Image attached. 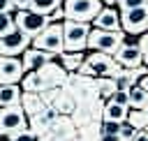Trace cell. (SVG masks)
Instances as JSON below:
<instances>
[{"mask_svg": "<svg viewBox=\"0 0 148 141\" xmlns=\"http://www.w3.org/2000/svg\"><path fill=\"white\" fill-rule=\"evenodd\" d=\"M23 127H28V116H25L21 104L0 106V134L2 136H9Z\"/></svg>", "mask_w": 148, "mask_h": 141, "instance_id": "8992f818", "label": "cell"}, {"mask_svg": "<svg viewBox=\"0 0 148 141\" xmlns=\"http://www.w3.org/2000/svg\"><path fill=\"white\" fill-rule=\"evenodd\" d=\"M125 120H127L134 129H146V125H148V111H146V109H130Z\"/></svg>", "mask_w": 148, "mask_h": 141, "instance_id": "d6986e66", "label": "cell"}, {"mask_svg": "<svg viewBox=\"0 0 148 141\" xmlns=\"http://www.w3.org/2000/svg\"><path fill=\"white\" fill-rule=\"evenodd\" d=\"M35 72H37V76H39L42 90H46V88H60V86H67V72H65L60 65H56L53 60H49L44 67L35 69Z\"/></svg>", "mask_w": 148, "mask_h": 141, "instance_id": "9c48e42d", "label": "cell"}, {"mask_svg": "<svg viewBox=\"0 0 148 141\" xmlns=\"http://www.w3.org/2000/svg\"><path fill=\"white\" fill-rule=\"evenodd\" d=\"M146 111H148V104H146Z\"/></svg>", "mask_w": 148, "mask_h": 141, "instance_id": "74e56055", "label": "cell"}, {"mask_svg": "<svg viewBox=\"0 0 148 141\" xmlns=\"http://www.w3.org/2000/svg\"><path fill=\"white\" fill-rule=\"evenodd\" d=\"M143 65H146V67H148V53H146V55H143Z\"/></svg>", "mask_w": 148, "mask_h": 141, "instance_id": "e575fe53", "label": "cell"}, {"mask_svg": "<svg viewBox=\"0 0 148 141\" xmlns=\"http://www.w3.org/2000/svg\"><path fill=\"white\" fill-rule=\"evenodd\" d=\"M7 139H9V141H37L35 132H32V129H28V127H23V129H18V132L9 134Z\"/></svg>", "mask_w": 148, "mask_h": 141, "instance_id": "cb8c5ba5", "label": "cell"}, {"mask_svg": "<svg viewBox=\"0 0 148 141\" xmlns=\"http://www.w3.org/2000/svg\"><path fill=\"white\" fill-rule=\"evenodd\" d=\"M7 141H9V139H7Z\"/></svg>", "mask_w": 148, "mask_h": 141, "instance_id": "ab89813d", "label": "cell"}, {"mask_svg": "<svg viewBox=\"0 0 148 141\" xmlns=\"http://www.w3.org/2000/svg\"><path fill=\"white\" fill-rule=\"evenodd\" d=\"M30 2H32V0H12L14 9H25V7H30Z\"/></svg>", "mask_w": 148, "mask_h": 141, "instance_id": "4dcf8cb0", "label": "cell"}, {"mask_svg": "<svg viewBox=\"0 0 148 141\" xmlns=\"http://www.w3.org/2000/svg\"><path fill=\"white\" fill-rule=\"evenodd\" d=\"M146 9H148V5H146Z\"/></svg>", "mask_w": 148, "mask_h": 141, "instance_id": "f35d334b", "label": "cell"}, {"mask_svg": "<svg viewBox=\"0 0 148 141\" xmlns=\"http://www.w3.org/2000/svg\"><path fill=\"white\" fill-rule=\"evenodd\" d=\"M23 58H21V65H23V72H35V69H39V67H44L49 60H53L56 55L53 53H49V51H42V49H25L23 53H21Z\"/></svg>", "mask_w": 148, "mask_h": 141, "instance_id": "7c38bea8", "label": "cell"}, {"mask_svg": "<svg viewBox=\"0 0 148 141\" xmlns=\"http://www.w3.org/2000/svg\"><path fill=\"white\" fill-rule=\"evenodd\" d=\"M109 99H113V102H118V104H125V106H130V95H127V90H120V88H116V90H113V95H111Z\"/></svg>", "mask_w": 148, "mask_h": 141, "instance_id": "4316f807", "label": "cell"}, {"mask_svg": "<svg viewBox=\"0 0 148 141\" xmlns=\"http://www.w3.org/2000/svg\"><path fill=\"white\" fill-rule=\"evenodd\" d=\"M116 5L123 12V9H132V7H143V5H148V0H116Z\"/></svg>", "mask_w": 148, "mask_h": 141, "instance_id": "484cf974", "label": "cell"}, {"mask_svg": "<svg viewBox=\"0 0 148 141\" xmlns=\"http://www.w3.org/2000/svg\"><path fill=\"white\" fill-rule=\"evenodd\" d=\"M21 86H23V92H39L42 90V83H39V76L37 72H28L25 76H21Z\"/></svg>", "mask_w": 148, "mask_h": 141, "instance_id": "44dd1931", "label": "cell"}, {"mask_svg": "<svg viewBox=\"0 0 148 141\" xmlns=\"http://www.w3.org/2000/svg\"><path fill=\"white\" fill-rule=\"evenodd\" d=\"M127 111H130V106L118 104V102H113V99H106V104H102V120L123 123V120L127 118Z\"/></svg>", "mask_w": 148, "mask_h": 141, "instance_id": "9a60e30c", "label": "cell"}, {"mask_svg": "<svg viewBox=\"0 0 148 141\" xmlns=\"http://www.w3.org/2000/svg\"><path fill=\"white\" fill-rule=\"evenodd\" d=\"M102 9V0H62V12L65 18H74V21H86L90 23L97 12Z\"/></svg>", "mask_w": 148, "mask_h": 141, "instance_id": "5b68a950", "label": "cell"}, {"mask_svg": "<svg viewBox=\"0 0 148 141\" xmlns=\"http://www.w3.org/2000/svg\"><path fill=\"white\" fill-rule=\"evenodd\" d=\"M136 86H141V88H143V90L148 92V72H146V74H143V76H141V79L136 81Z\"/></svg>", "mask_w": 148, "mask_h": 141, "instance_id": "d6a6232c", "label": "cell"}, {"mask_svg": "<svg viewBox=\"0 0 148 141\" xmlns=\"http://www.w3.org/2000/svg\"><path fill=\"white\" fill-rule=\"evenodd\" d=\"M113 60H116L118 65H123V67H139V65L143 62V53H141L139 44H127V42H123V44L116 49Z\"/></svg>", "mask_w": 148, "mask_h": 141, "instance_id": "8fae6325", "label": "cell"}, {"mask_svg": "<svg viewBox=\"0 0 148 141\" xmlns=\"http://www.w3.org/2000/svg\"><path fill=\"white\" fill-rule=\"evenodd\" d=\"M132 141H148V132L146 129H136V134L132 136Z\"/></svg>", "mask_w": 148, "mask_h": 141, "instance_id": "f546056e", "label": "cell"}, {"mask_svg": "<svg viewBox=\"0 0 148 141\" xmlns=\"http://www.w3.org/2000/svg\"><path fill=\"white\" fill-rule=\"evenodd\" d=\"M2 12H14L12 0H0V14H2Z\"/></svg>", "mask_w": 148, "mask_h": 141, "instance_id": "1f68e13d", "label": "cell"}, {"mask_svg": "<svg viewBox=\"0 0 148 141\" xmlns=\"http://www.w3.org/2000/svg\"><path fill=\"white\" fill-rule=\"evenodd\" d=\"M21 106H23V111H25V116H37V113H42L44 109H46V104H44V99L39 97V92H21V102H18Z\"/></svg>", "mask_w": 148, "mask_h": 141, "instance_id": "5bb4252c", "label": "cell"}, {"mask_svg": "<svg viewBox=\"0 0 148 141\" xmlns=\"http://www.w3.org/2000/svg\"><path fill=\"white\" fill-rule=\"evenodd\" d=\"M23 74L18 55H0V83H18Z\"/></svg>", "mask_w": 148, "mask_h": 141, "instance_id": "30bf717a", "label": "cell"}, {"mask_svg": "<svg viewBox=\"0 0 148 141\" xmlns=\"http://www.w3.org/2000/svg\"><path fill=\"white\" fill-rule=\"evenodd\" d=\"M136 44H139L141 53L146 55V53H148V32H141V37H139V42H136Z\"/></svg>", "mask_w": 148, "mask_h": 141, "instance_id": "83f0119b", "label": "cell"}, {"mask_svg": "<svg viewBox=\"0 0 148 141\" xmlns=\"http://www.w3.org/2000/svg\"><path fill=\"white\" fill-rule=\"evenodd\" d=\"M99 141H125V139H123L120 134H102Z\"/></svg>", "mask_w": 148, "mask_h": 141, "instance_id": "f1b7e54d", "label": "cell"}, {"mask_svg": "<svg viewBox=\"0 0 148 141\" xmlns=\"http://www.w3.org/2000/svg\"><path fill=\"white\" fill-rule=\"evenodd\" d=\"M12 28H16V25H14V16H12V12H2V14H0V37H2L5 32H9Z\"/></svg>", "mask_w": 148, "mask_h": 141, "instance_id": "d4e9b609", "label": "cell"}, {"mask_svg": "<svg viewBox=\"0 0 148 141\" xmlns=\"http://www.w3.org/2000/svg\"><path fill=\"white\" fill-rule=\"evenodd\" d=\"M49 23H51V16H49V14L35 12V9H30V7L16 9V14H14V25H16L18 30H23L25 35H30V37L39 35Z\"/></svg>", "mask_w": 148, "mask_h": 141, "instance_id": "3957f363", "label": "cell"}, {"mask_svg": "<svg viewBox=\"0 0 148 141\" xmlns=\"http://www.w3.org/2000/svg\"><path fill=\"white\" fill-rule=\"evenodd\" d=\"M146 132H148V125H146Z\"/></svg>", "mask_w": 148, "mask_h": 141, "instance_id": "8d00e7d4", "label": "cell"}, {"mask_svg": "<svg viewBox=\"0 0 148 141\" xmlns=\"http://www.w3.org/2000/svg\"><path fill=\"white\" fill-rule=\"evenodd\" d=\"M69 141H83V139H69Z\"/></svg>", "mask_w": 148, "mask_h": 141, "instance_id": "d590c367", "label": "cell"}, {"mask_svg": "<svg viewBox=\"0 0 148 141\" xmlns=\"http://www.w3.org/2000/svg\"><path fill=\"white\" fill-rule=\"evenodd\" d=\"M79 134H81L83 141H99L102 129L97 127V123H88V125H81L79 127Z\"/></svg>", "mask_w": 148, "mask_h": 141, "instance_id": "7402d4cb", "label": "cell"}, {"mask_svg": "<svg viewBox=\"0 0 148 141\" xmlns=\"http://www.w3.org/2000/svg\"><path fill=\"white\" fill-rule=\"evenodd\" d=\"M88 32H90V23L65 18L62 21V46H65V51H83L86 42H88Z\"/></svg>", "mask_w": 148, "mask_h": 141, "instance_id": "7a4b0ae2", "label": "cell"}, {"mask_svg": "<svg viewBox=\"0 0 148 141\" xmlns=\"http://www.w3.org/2000/svg\"><path fill=\"white\" fill-rule=\"evenodd\" d=\"M30 44H32L35 49H42V51H49V53L58 55L60 51H65V46H62V23L51 21L39 35L32 37Z\"/></svg>", "mask_w": 148, "mask_h": 141, "instance_id": "277c9868", "label": "cell"}, {"mask_svg": "<svg viewBox=\"0 0 148 141\" xmlns=\"http://www.w3.org/2000/svg\"><path fill=\"white\" fill-rule=\"evenodd\" d=\"M62 0H32L30 2V9L35 12H42V14H51L56 7H60Z\"/></svg>", "mask_w": 148, "mask_h": 141, "instance_id": "603a6c76", "label": "cell"}, {"mask_svg": "<svg viewBox=\"0 0 148 141\" xmlns=\"http://www.w3.org/2000/svg\"><path fill=\"white\" fill-rule=\"evenodd\" d=\"M127 95H130V106H132V109H146V104H148V92H146L141 86H132V88L127 90Z\"/></svg>", "mask_w": 148, "mask_h": 141, "instance_id": "ac0fdd59", "label": "cell"}, {"mask_svg": "<svg viewBox=\"0 0 148 141\" xmlns=\"http://www.w3.org/2000/svg\"><path fill=\"white\" fill-rule=\"evenodd\" d=\"M21 102V86L16 83H0V106H12Z\"/></svg>", "mask_w": 148, "mask_h": 141, "instance_id": "e0dca14e", "label": "cell"}, {"mask_svg": "<svg viewBox=\"0 0 148 141\" xmlns=\"http://www.w3.org/2000/svg\"><path fill=\"white\" fill-rule=\"evenodd\" d=\"M120 12V9H118ZM120 30L125 35H141L148 30V9L143 7H132L120 12Z\"/></svg>", "mask_w": 148, "mask_h": 141, "instance_id": "52a82bcc", "label": "cell"}, {"mask_svg": "<svg viewBox=\"0 0 148 141\" xmlns=\"http://www.w3.org/2000/svg\"><path fill=\"white\" fill-rule=\"evenodd\" d=\"M90 23L92 28H99V30H120V12L113 9V5H106L97 12V16Z\"/></svg>", "mask_w": 148, "mask_h": 141, "instance_id": "4fadbf2b", "label": "cell"}, {"mask_svg": "<svg viewBox=\"0 0 148 141\" xmlns=\"http://www.w3.org/2000/svg\"><path fill=\"white\" fill-rule=\"evenodd\" d=\"M30 42H32L30 35H25L18 28H12L0 37V55H21L30 46Z\"/></svg>", "mask_w": 148, "mask_h": 141, "instance_id": "ba28073f", "label": "cell"}, {"mask_svg": "<svg viewBox=\"0 0 148 141\" xmlns=\"http://www.w3.org/2000/svg\"><path fill=\"white\" fill-rule=\"evenodd\" d=\"M95 88H97V97L109 99L113 95V90H116V83H113L111 76H97L95 79Z\"/></svg>", "mask_w": 148, "mask_h": 141, "instance_id": "ffe728a7", "label": "cell"}, {"mask_svg": "<svg viewBox=\"0 0 148 141\" xmlns=\"http://www.w3.org/2000/svg\"><path fill=\"white\" fill-rule=\"evenodd\" d=\"M81 62H83V51H60L58 53V65L65 72H76Z\"/></svg>", "mask_w": 148, "mask_h": 141, "instance_id": "2e32d148", "label": "cell"}, {"mask_svg": "<svg viewBox=\"0 0 148 141\" xmlns=\"http://www.w3.org/2000/svg\"><path fill=\"white\" fill-rule=\"evenodd\" d=\"M123 42H125V32H123V30H99V28H90L86 49H92V51H102V53L113 55L116 49H118Z\"/></svg>", "mask_w": 148, "mask_h": 141, "instance_id": "6da1fadb", "label": "cell"}, {"mask_svg": "<svg viewBox=\"0 0 148 141\" xmlns=\"http://www.w3.org/2000/svg\"><path fill=\"white\" fill-rule=\"evenodd\" d=\"M102 5H116V0H102Z\"/></svg>", "mask_w": 148, "mask_h": 141, "instance_id": "836d02e7", "label": "cell"}]
</instances>
